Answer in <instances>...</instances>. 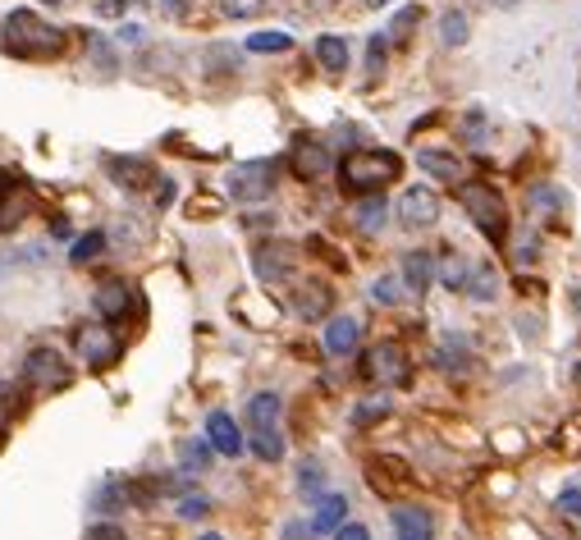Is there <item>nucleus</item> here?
I'll list each match as a JSON object with an SVG mask.
<instances>
[{"label":"nucleus","instance_id":"de8ad7c7","mask_svg":"<svg viewBox=\"0 0 581 540\" xmlns=\"http://www.w3.org/2000/svg\"><path fill=\"white\" fill-rule=\"evenodd\" d=\"M142 37H147L142 33V23H124V28H119V42L124 46H142Z\"/></svg>","mask_w":581,"mask_h":540},{"label":"nucleus","instance_id":"864d4df0","mask_svg":"<svg viewBox=\"0 0 581 540\" xmlns=\"http://www.w3.org/2000/svg\"><path fill=\"white\" fill-rule=\"evenodd\" d=\"M366 5H385V0H366Z\"/></svg>","mask_w":581,"mask_h":540},{"label":"nucleus","instance_id":"412c9836","mask_svg":"<svg viewBox=\"0 0 581 540\" xmlns=\"http://www.w3.org/2000/svg\"><path fill=\"white\" fill-rule=\"evenodd\" d=\"M316 60H321L325 74H344L348 69V42L344 37H334V33L316 37Z\"/></svg>","mask_w":581,"mask_h":540},{"label":"nucleus","instance_id":"4c0bfd02","mask_svg":"<svg viewBox=\"0 0 581 540\" xmlns=\"http://www.w3.org/2000/svg\"><path fill=\"white\" fill-rule=\"evenodd\" d=\"M206 513H211V504H206V495H183V499H179V518L197 522V518H206Z\"/></svg>","mask_w":581,"mask_h":540},{"label":"nucleus","instance_id":"c85d7f7f","mask_svg":"<svg viewBox=\"0 0 581 540\" xmlns=\"http://www.w3.org/2000/svg\"><path fill=\"white\" fill-rule=\"evenodd\" d=\"M371 303L399 307V303H403V280H399V275H380V280L371 284Z\"/></svg>","mask_w":581,"mask_h":540},{"label":"nucleus","instance_id":"5701e85b","mask_svg":"<svg viewBox=\"0 0 581 540\" xmlns=\"http://www.w3.org/2000/svg\"><path fill=\"white\" fill-rule=\"evenodd\" d=\"M23 408H28V394H23V385H0V435L19 422Z\"/></svg>","mask_w":581,"mask_h":540},{"label":"nucleus","instance_id":"2eb2a0df","mask_svg":"<svg viewBox=\"0 0 581 540\" xmlns=\"http://www.w3.org/2000/svg\"><path fill=\"white\" fill-rule=\"evenodd\" d=\"M106 170L119 188H147L151 179H156V174H151V161H142V156H110Z\"/></svg>","mask_w":581,"mask_h":540},{"label":"nucleus","instance_id":"1a4fd4ad","mask_svg":"<svg viewBox=\"0 0 581 540\" xmlns=\"http://www.w3.org/2000/svg\"><path fill=\"white\" fill-rule=\"evenodd\" d=\"M92 307H97L101 321H124V316L133 312V289L124 280H106L92 293Z\"/></svg>","mask_w":581,"mask_h":540},{"label":"nucleus","instance_id":"9b49d317","mask_svg":"<svg viewBox=\"0 0 581 540\" xmlns=\"http://www.w3.org/2000/svg\"><path fill=\"white\" fill-rule=\"evenodd\" d=\"M252 266H257V275L266 284H280V280H289V275H293V248H289V243H266Z\"/></svg>","mask_w":581,"mask_h":540},{"label":"nucleus","instance_id":"f3484780","mask_svg":"<svg viewBox=\"0 0 581 540\" xmlns=\"http://www.w3.org/2000/svg\"><path fill=\"white\" fill-rule=\"evenodd\" d=\"M417 165L426 174H435V179H453V184H458V179H463V161H458V156L453 152H440V147H421L417 152Z\"/></svg>","mask_w":581,"mask_h":540},{"label":"nucleus","instance_id":"39448f33","mask_svg":"<svg viewBox=\"0 0 581 540\" xmlns=\"http://www.w3.org/2000/svg\"><path fill=\"white\" fill-rule=\"evenodd\" d=\"M412 362H408V348L394 344V339H380L371 353L362 357V376L376 380V385H403V380L412 376Z\"/></svg>","mask_w":581,"mask_h":540},{"label":"nucleus","instance_id":"ea45409f","mask_svg":"<svg viewBox=\"0 0 581 540\" xmlns=\"http://www.w3.org/2000/svg\"><path fill=\"white\" fill-rule=\"evenodd\" d=\"M366 69L371 74H385V33L371 37V46H366Z\"/></svg>","mask_w":581,"mask_h":540},{"label":"nucleus","instance_id":"49530a36","mask_svg":"<svg viewBox=\"0 0 581 540\" xmlns=\"http://www.w3.org/2000/svg\"><path fill=\"white\" fill-rule=\"evenodd\" d=\"M124 10H129V0H97V14H101V19H119Z\"/></svg>","mask_w":581,"mask_h":540},{"label":"nucleus","instance_id":"a878e982","mask_svg":"<svg viewBox=\"0 0 581 540\" xmlns=\"http://www.w3.org/2000/svg\"><path fill=\"white\" fill-rule=\"evenodd\" d=\"M357 229H366V234H380V225H385V202H380L376 193H366V202L353 211Z\"/></svg>","mask_w":581,"mask_h":540},{"label":"nucleus","instance_id":"473e14b6","mask_svg":"<svg viewBox=\"0 0 581 540\" xmlns=\"http://www.w3.org/2000/svg\"><path fill=\"white\" fill-rule=\"evenodd\" d=\"M101 248H106V234L97 229V234H83V238H78L69 257H74L78 266H87V261H97V252H101Z\"/></svg>","mask_w":581,"mask_h":540},{"label":"nucleus","instance_id":"2f4dec72","mask_svg":"<svg viewBox=\"0 0 581 540\" xmlns=\"http://www.w3.org/2000/svg\"><path fill=\"white\" fill-rule=\"evenodd\" d=\"M417 19H421V10H417V5H408V10H399V14H394V23H389V33H385V42H408V33H412V28H417Z\"/></svg>","mask_w":581,"mask_h":540},{"label":"nucleus","instance_id":"ddd939ff","mask_svg":"<svg viewBox=\"0 0 581 540\" xmlns=\"http://www.w3.org/2000/svg\"><path fill=\"white\" fill-rule=\"evenodd\" d=\"M357 339H362V321L357 316H334L325 325V353L330 357H348L357 348Z\"/></svg>","mask_w":581,"mask_h":540},{"label":"nucleus","instance_id":"5fc2aeb1","mask_svg":"<svg viewBox=\"0 0 581 540\" xmlns=\"http://www.w3.org/2000/svg\"><path fill=\"white\" fill-rule=\"evenodd\" d=\"M202 540H220V536H202Z\"/></svg>","mask_w":581,"mask_h":540},{"label":"nucleus","instance_id":"603ef678","mask_svg":"<svg viewBox=\"0 0 581 540\" xmlns=\"http://www.w3.org/2000/svg\"><path fill=\"white\" fill-rule=\"evenodd\" d=\"M46 5H65V0H46Z\"/></svg>","mask_w":581,"mask_h":540},{"label":"nucleus","instance_id":"20e7f679","mask_svg":"<svg viewBox=\"0 0 581 540\" xmlns=\"http://www.w3.org/2000/svg\"><path fill=\"white\" fill-rule=\"evenodd\" d=\"M275 174H280V165H275V161L234 165V170L225 174V193L234 197V202H266V197L275 193Z\"/></svg>","mask_w":581,"mask_h":540},{"label":"nucleus","instance_id":"79ce46f5","mask_svg":"<svg viewBox=\"0 0 581 540\" xmlns=\"http://www.w3.org/2000/svg\"><path fill=\"white\" fill-rule=\"evenodd\" d=\"M156 10H161L165 19H188V14H193V0H156Z\"/></svg>","mask_w":581,"mask_h":540},{"label":"nucleus","instance_id":"8fccbe9b","mask_svg":"<svg viewBox=\"0 0 581 540\" xmlns=\"http://www.w3.org/2000/svg\"><path fill=\"white\" fill-rule=\"evenodd\" d=\"M284 540H312V527H302V522H289V527H284Z\"/></svg>","mask_w":581,"mask_h":540},{"label":"nucleus","instance_id":"dca6fc26","mask_svg":"<svg viewBox=\"0 0 581 540\" xmlns=\"http://www.w3.org/2000/svg\"><path fill=\"white\" fill-rule=\"evenodd\" d=\"M344 513H348L344 495H321L312 513V536H334V527H344Z\"/></svg>","mask_w":581,"mask_h":540},{"label":"nucleus","instance_id":"bb28decb","mask_svg":"<svg viewBox=\"0 0 581 540\" xmlns=\"http://www.w3.org/2000/svg\"><path fill=\"white\" fill-rule=\"evenodd\" d=\"M298 490L307 499H321L325 495V467L316 463V458H307V463L298 467Z\"/></svg>","mask_w":581,"mask_h":540},{"label":"nucleus","instance_id":"393cba45","mask_svg":"<svg viewBox=\"0 0 581 540\" xmlns=\"http://www.w3.org/2000/svg\"><path fill=\"white\" fill-rule=\"evenodd\" d=\"M289 46H293V37L280 33V28H266V33H252L248 37V51L252 55H280V51H289Z\"/></svg>","mask_w":581,"mask_h":540},{"label":"nucleus","instance_id":"c03bdc74","mask_svg":"<svg viewBox=\"0 0 581 540\" xmlns=\"http://www.w3.org/2000/svg\"><path fill=\"white\" fill-rule=\"evenodd\" d=\"M92 65L97 69H115V51L106 42H92Z\"/></svg>","mask_w":581,"mask_h":540},{"label":"nucleus","instance_id":"f257e3e1","mask_svg":"<svg viewBox=\"0 0 581 540\" xmlns=\"http://www.w3.org/2000/svg\"><path fill=\"white\" fill-rule=\"evenodd\" d=\"M0 37H5V51L19 55V60H55V55L65 51V33L51 28L33 10H14L5 19V28H0Z\"/></svg>","mask_w":581,"mask_h":540},{"label":"nucleus","instance_id":"c9c22d12","mask_svg":"<svg viewBox=\"0 0 581 540\" xmlns=\"http://www.w3.org/2000/svg\"><path fill=\"white\" fill-rule=\"evenodd\" d=\"M554 449H559V454H568V458L581 454V417H577V422H568L559 435H554Z\"/></svg>","mask_w":581,"mask_h":540},{"label":"nucleus","instance_id":"b1692460","mask_svg":"<svg viewBox=\"0 0 581 540\" xmlns=\"http://www.w3.org/2000/svg\"><path fill=\"white\" fill-rule=\"evenodd\" d=\"M252 454L261 458V463H280L284 458V440H280V431L270 426V431H252Z\"/></svg>","mask_w":581,"mask_h":540},{"label":"nucleus","instance_id":"4468645a","mask_svg":"<svg viewBox=\"0 0 581 540\" xmlns=\"http://www.w3.org/2000/svg\"><path fill=\"white\" fill-rule=\"evenodd\" d=\"M293 307H298V316H302V321H321V316H330V307H334L330 284L307 280V284H302V289H298V298H293Z\"/></svg>","mask_w":581,"mask_h":540},{"label":"nucleus","instance_id":"cd10ccee","mask_svg":"<svg viewBox=\"0 0 581 540\" xmlns=\"http://www.w3.org/2000/svg\"><path fill=\"white\" fill-rule=\"evenodd\" d=\"M467 33H472V23H467V14L463 10H449L440 19V37H444V46H463L467 42Z\"/></svg>","mask_w":581,"mask_h":540},{"label":"nucleus","instance_id":"6ab92c4d","mask_svg":"<svg viewBox=\"0 0 581 540\" xmlns=\"http://www.w3.org/2000/svg\"><path fill=\"white\" fill-rule=\"evenodd\" d=\"M463 293H467V298H476V303H495V298H499V275H495V266H490V261H481V266L467 270Z\"/></svg>","mask_w":581,"mask_h":540},{"label":"nucleus","instance_id":"a211bd4d","mask_svg":"<svg viewBox=\"0 0 581 540\" xmlns=\"http://www.w3.org/2000/svg\"><path fill=\"white\" fill-rule=\"evenodd\" d=\"M394 536L399 540H431L435 536L431 513H421V508H394Z\"/></svg>","mask_w":581,"mask_h":540},{"label":"nucleus","instance_id":"4be33fe9","mask_svg":"<svg viewBox=\"0 0 581 540\" xmlns=\"http://www.w3.org/2000/svg\"><path fill=\"white\" fill-rule=\"evenodd\" d=\"M431 275H435L431 252H408V257H403V284H408L412 293H426V289H431Z\"/></svg>","mask_w":581,"mask_h":540},{"label":"nucleus","instance_id":"58836bf2","mask_svg":"<svg viewBox=\"0 0 581 540\" xmlns=\"http://www.w3.org/2000/svg\"><path fill=\"white\" fill-rule=\"evenodd\" d=\"M554 508H559L568 522H581V490H563V495L554 499Z\"/></svg>","mask_w":581,"mask_h":540},{"label":"nucleus","instance_id":"e433bc0d","mask_svg":"<svg viewBox=\"0 0 581 540\" xmlns=\"http://www.w3.org/2000/svg\"><path fill=\"white\" fill-rule=\"evenodd\" d=\"M261 10V0H220V14L225 19H252Z\"/></svg>","mask_w":581,"mask_h":540},{"label":"nucleus","instance_id":"72a5a7b5","mask_svg":"<svg viewBox=\"0 0 581 540\" xmlns=\"http://www.w3.org/2000/svg\"><path fill=\"white\" fill-rule=\"evenodd\" d=\"M495 449L504 458H513V454H527V435L517 431V426H504V431H495Z\"/></svg>","mask_w":581,"mask_h":540},{"label":"nucleus","instance_id":"09e8293b","mask_svg":"<svg viewBox=\"0 0 581 540\" xmlns=\"http://www.w3.org/2000/svg\"><path fill=\"white\" fill-rule=\"evenodd\" d=\"M531 202L554 206V211H559V206H563V193H554V188H536V193H531Z\"/></svg>","mask_w":581,"mask_h":540},{"label":"nucleus","instance_id":"37998d69","mask_svg":"<svg viewBox=\"0 0 581 540\" xmlns=\"http://www.w3.org/2000/svg\"><path fill=\"white\" fill-rule=\"evenodd\" d=\"M334 540H371V531L362 522H344V527H334Z\"/></svg>","mask_w":581,"mask_h":540},{"label":"nucleus","instance_id":"f03ea898","mask_svg":"<svg viewBox=\"0 0 581 540\" xmlns=\"http://www.w3.org/2000/svg\"><path fill=\"white\" fill-rule=\"evenodd\" d=\"M399 174H403V161L394 152H385V147H357V152H348L339 161V184L348 193H380Z\"/></svg>","mask_w":581,"mask_h":540},{"label":"nucleus","instance_id":"3c124183","mask_svg":"<svg viewBox=\"0 0 581 540\" xmlns=\"http://www.w3.org/2000/svg\"><path fill=\"white\" fill-rule=\"evenodd\" d=\"M261 5H284V0H261Z\"/></svg>","mask_w":581,"mask_h":540},{"label":"nucleus","instance_id":"aec40b11","mask_svg":"<svg viewBox=\"0 0 581 540\" xmlns=\"http://www.w3.org/2000/svg\"><path fill=\"white\" fill-rule=\"evenodd\" d=\"M280 408H284L280 394H270V389L266 394H252L248 399V426L252 431H270V426L280 422Z\"/></svg>","mask_w":581,"mask_h":540},{"label":"nucleus","instance_id":"423d86ee","mask_svg":"<svg viewBox=\"0 0 581 540\" xmlns=\"http://www.w3.org/2000/svg\"><path fill=\"white\" fill-rule=\"evenodd\" d=\"M74 348H78V357H83L92 371L115 367L119 353H124V344H119V335L110 330V325H78V330H74Z\"/></svg>","mask_w":581,"mask_h":540},{"label":"nucleus","instance_id":"f8f14e48","mask_svg":"<svg viewBox=\"0 0 581 540\" xmlns=\"http://www.w3.org/2000/svg\"><path fill=\"white\" fill-rule=\"evenodd\" d=\"M289 165H293V174H298L302 184H312V179H321V174L330 170V152H325L321 142H298L293 156H289Z\"/></svg>","mask_w":581,"mask_h":540},{"label":"nucleus","instance_id":"a18cd8bd","mask_svg":"<svg viewBox=\"0 0 581 540\" xmlns=\"http://www.w3.org/2000/svg\"><path fill=\"white\" fill-rule=\"evenodd\" d=\"M87 540H129V536H124V531H119L115 522H101V527L87 531Z\"/></svg>","mask_w":581,"mask_h":540},{"label":"nucleus","instance_id":"a19ab883","mask_svg":"<svg viewBox=\"0 0 581 540\" xmlns=\"http://www.w3.org/2000/svg\"><path fill=\"white\" fill-rule=\"evenodd\" d=\"M119 504H124V486H115V481H106V486L97 490V508H106V513H115Z\"/></svg>","mask_w":581,"mask_h":540},{"label":"nucleus","instance_id":"9d476101","mask_svg":"<svg viewBox=\"0 0 581 540\" xmlns=\"http://www.w3.org/2000/svg\"><path fill=\"white\" fill-rule=\"evenodd\" d=\"M206 444L225 458L243 454V431H238V422L229 417V412H211V417H206Z\"/></svg>","mask_w":581,"mask_h":540},{"label":"nucleus","instance_id":"0eeeda50","mask_svg":"<svg viewBox=\"0 0 581 540\" xmlns=\"http://www.w3.org/2000/svg\"><path fill=\"white\" fill-rule=\"evenodd\" d=\"M23 380L42 394H55V389L69 385V362L60 348H33V353L23 357Z\"/></svg>","mask_w":581,"mask_h":540},{"label":"nucleus","instance_id":"c756f323","mask_svg":"<svg viewBox=\"0 0 581 540\" xmlns=\"http://www.w3.org/2000/svg\"><path fill=\"white\" fill-rule=\"evenodd\" d=\"M467 261L458 257V252H444V261H440V280H444V289H458L463 293V284H467Z\"/></svg>","mask_w":581,"mask_h":540},{"label":"nucleus","instance_id":"7ed1b4c3","mask_svg":"<svg viewBox=\"0 0 581 540\" xmlns=\"http://www.w3.org/2000/svg\"><path fill=\"white\" fill-rule=\"evenodd\" d=\"M463 206H467V216H472V225L481 229L490 243H499V238L508 234V206L504 197H499V188L490 184H463Z\"/></svg>","mask_w":581,"mask_h":540},{"label":"nucleus","instance_id":"6e6552de","mask_svg":"<svg viewBox=\"0 0 581 540\" xmlns=\"http://www.w3.org/2000/svg\"><path fill=\"white\" fill-rule=\"evenodd\" d=\"M399 220L408 229H431L435 220H440V197H435L431 188H408V193L399 197Z\"/></svg>","mask_w":581,"mask_h":540},{"label":"nucleus","instance_id":"7c9ffc66","mask_svg":"<svg viewBox=\"0 0 581 540\" xmlns=\"http://www.w3.org/2000/svg\"><path fill=\"white\" fill-rule=\"evenodd\" d=\"M389 417V399L385 394H376V399H366L353 408V426H371V422H385Z\"/></svg>","mask_w":581,"mask_h":540},{"label":"nucleus","instance_id":"f704fd0d","mask_svg":"<svg viewBox=\"0 0 581 540\" xmlns=\"http://www.w3.org/2000/svg\"><path fill=\"white\" fill-rule=\"evenodd\" d=\"M179 458L188 467H193V472H202L206 463H211V444H202V440H183L179 444Z\"/></svg>","mask_w":581,"mask_h":540}]
</instances>
